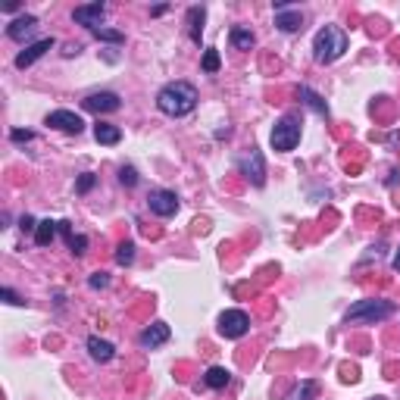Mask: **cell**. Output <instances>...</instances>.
<instances>
[{"instance_id": "cell-1", "label": "cell", "mask_w": 400, "mask_h": 400, "mask_svg": "<svg viewBox=\"0 0 400 400\" xmlns=\"http://www.w3.org/2000/svg\"><path fill=\"white\" fill-rule=\"evenodd\" d=\"M156 106H160V112H166V116H188V112L197 106V88L188 85V81H169L166 88H160V94H156Z\"/></svg>"}, {"instance_id": "cell-2", "label": "cell", "mask_w": 400, "mask_h": 400, "mask_svg": "<svg viewBox=\"0 0 400 400\" xmlns=\"http://www.w3.org/2000/svg\"><path fill=\"white\" fill-rule=\"evenodd\" d=\"M344 50H347V35H344V28H338V25H322V28L316 31V38H312V56H316V62L341 60Z\"/></svg>"}, {"instance_id": "cell-3", "label": "cell", "mask_w": 400, "mask_h": 400, "mask_svg": "<svg viewBox=\"0 0 400 400\" xmlns=\"http://www.w3.org/2000/svg\"><path fill=\"white\" fill-rule=\"evenodd\" d=\"M388 316H394V303L391 300H381V297H369V300H356L353 306L347 310L344 322H360V325H378L385 322Z\"/></svg>"}, {"instance_id": "cell-4", "label": "cell", "mask_w": 400, "mask_h": 400, "mask_svg": "<svg viewBox=\"0 0 400 400\" xmlns=\"http://www.w3.org/2000/svg\"><path fill=\"white\" fill-rule=\"evenodd\" d=\"M269 141H272V150H278V153L294 150V147H297V141H300V119L297 116H281L278 122L272 125Z\"/></svg>"}, {"instance_id": "cell-5", "label": "cell", "mask_w": 400, "mask_h": 400, "mask_svg": "<svg viewBox=\"0 0 400 400\" xmlns=\"http://www.w3.org/2000/svg\"><path fill=\"white\" fill-rule=\"evenodd\" d=\"M250 331V316L244 310H225L222 316H219V335L225 338H244Z\"/></svg>"}, {"instance_id": "cell-6", "label": "cell", "mask_w": 400, "mask_h": 400, "mask_svg": "<svg viewBox=\"0 0 400 400\" xmlns=\"http://www.w3.org/2000/svg\"><path fill=\"white\" fill-rule=\"evenodd\" d=\"M147 206H150V212H153V216L169 219V216H175V212H178V197H175L172 191H150L147 194Z\"/></svg>"}, {"instance_id": "cell-7", "label": "cell", "mask_w": 400, "mask_h": 400, "mask_svg": "<svg viewBox=\"0 0 400 400\" xmlns=\"http://www.w3.org/2000/svg\"><path fill=\"white\" fill-rule=\"evenodd\" d=\"M47 125L66 131V135H81V131H85V119H81L78 112H72V110H53L47 116Z\"/></svg>"}, {"instance_id": "cell-8", "label": "cell", "mask_w": 400, "mask_h": 400, "mask_svg": "<svg viewBox=\"0 0 400 400\" xmlns=\"http://www.w3.org/2000/svg\"><path fill=\"white\" fill-rule=\"evenodd\" d=\"M81 106H85L88 112H116L119 106H122V100H119V94H112V91H94L81 100Z\"/></svg>"}, {"instance_id": "cell-9", "label": "cell", "mask_w": 400, "mask_h": 400, "mask_svg": "<svg viewBox=\"0 0 400 400\" xmlns=\"http://www.w3.org/2000/svg\"><path fill=\"white\" fill-rule=\"evenodd\" d=\"M275 28H278V31H297V28H303V12H300L297 6L278 3V6H275Z\"/></svg>"}, {"instance_id": "cell-10", "label": "cell", "mask_w": 400, "mask_h": 400, "mask_svg": "<svg viewBox=\"0 0 400 400\" xmlns=\"http://www.w3.org/2000/svg\"><path fill=\"white\" fill-rule=\"evenodd\" d=\"M47 50H53V38H41V41L28 44L25 50H19V53H16V69H28L31 62H38Z\"/></svg>"}, {"instance_id": "cell-11", "label": "cell", "mask_w": 400, "mask_h": 400, "mask_svg": "<svg viewBox=\"0 0 400 400\" xmlns=\"http://www.w3.org/2000/svg\"><path fill=\"white\" fill-rule=\"evenodd\" d=\"M241 172L247 175L256 188L266 185V166H262V153H260V150H250V156H244V160H241Z\"/></svg>"}, {"instance_id": "cell-12", "label": "cell", "mask_w": 400, "mask_h": 400, "mask_svg": "<svg viewBox=\"0 0 400 400\" xmlns=\"http://www.w3.org/2000/svg\"><path fill=\"white\" fill-rule=\"evenodd\" d=\"M103 12H106V6L100 3H85V6H75L72 10V19L78 25H88V28H100V19H103Z\"/></svg>"}, {"instance_id": "cell-13", "label": "cell", "mask_w": 400, "mask_h": 400, "mask_svg": "<svg viewBox=\"0 0 400 400\" xmlns=\"http://www.w3.org/2000/svg\"><path fill=\"white\" fill-rule=\"evenodd\" d=\"M169 335H172V331H169V325H166V322H153L150 328H144V331H141V338H138V341H141V347L153 350V347H160V344H166V341H169Z\"/></svg>"}, {"instance_id": "cell-14", "label": "cell", "mask_w": 400, "mask_h": 400, "mask_svg": "<svg viewBox=\"0 0 400 400\" xmlns=\"http://www.w3.org/2000/svg\"><path fill=\"white\" fill-rule=\"evenodd\" d=\"M35 28H38V19L25 12V16L12 19V22L6 25V35H10L12 41H25V38H31V35H35Z\"/></svg>"}, {"instance_id": "cell-15", "label": "cell", "mask_w": 400, "mask_h": 400, "mask_svg": "<svg viewBox=\"0 0 400 400\" xmlns=\"http://www.w3.org/2000/svg\"><path fill=\"white\" fill-rule=\"evenodd\" d=\"M88 353H91V360H97V362H110L112 356H116V347H112L110 341H103V338L91 335L88 338Z\"/></svg>"}, {"instance_id": "cell-16", "label": "cell", "mask_w": 400, "mask_h": 400, "mask_svg": "<svg viewBox=\"0 0 400 400\" xmlns=\"http://www.w3.org/2000/svg\"><path fill=\"white\" fill-rule=\"evenodd\" d=\"M203 19H206L203 6H191V10H188V35H191L194 44H200V35H203Z\"/></svg>"}, {"instance_id": "cell-17", "label": "cell", "mask_w": 400, "mask_h": 400, "mask_svg": "<svg viewBox=\"0 0 400 400\" xmlns=\"http://www.w3.org/2000/svg\"><path fill=\"white\" fill-rule=\"evenodd\" d=\"M228 41H231V47H235V50H253L256 38H253V31H250V28L235 25V28L228 31Z\"/></svg>"}, {"instance_id": "cell-18", "label": "cell", "mask_w": 400, "mask_h": 400, "mask_svg": "<svg viewBox=\"0 0 400 400\" xmlns=\"http://www.w3.org/2000/svg\"><path fill=\"white\" fill-rule=\"evenodd\" d=\"M94 138H97V144L112 147V144L122 141V131H119L116 125H110V122H97V125H94Z\"/></svg>"}, {"instance_id": "cell-19", "label": "cell", "mask_w": 400, "mask_h": 400, "mask_svg": "<svg viewBox=\"0 0 400 400\" xmlns=\"http://www.w3.org/2000/svg\"><path fill=\"white\" fill-rule=\"evenodd\" d=\"M297 97H300V100H303V103H306V106H310V110H312V112H319V116H322V119H328V106H325V100H322V97H319V94H316V91H310V88H306V85H300Z\"/></svg>"}, {"instance_id": "cell-20", "label": "cell", "mask_w": 400, "mask_h": 400, "mask_svg": "<svg viewBox=\"0 0 400 400\" xmlns=\"http://www.w3.org/2000/svg\"><path fill=\"white\" fill-rule=\"evenodd\" d=\"M60 231H62V238H66L69 250H72L75 256H81V253L88 250V238H85V235H75V231L69 228V222H60Z\"/></svg>"}, {"instance_id": "cell-21", "label": "cell", "mask_w": 400, "mask_h": 400, "mask_svg": "<svg viewBox=\"0 0 400 400\" xmlns=\"http://www.w3.org/2000/svg\"><path fill=\"white\" fill-rule=\"evenodd\" d=\"M56 231H60V222H50V219H44V222H38L35 244H38V247H47V244L56 238Z\"/></svg>"}, {"instance_id": "cell-22", "label": "cell", "mask_w": 400, "mask_h": 400, "mask_svg": "<svg viewBox=\"0 0 400 400\" xmlns=\"http://www.w3.org/2000/svg\"><path fill=\"white\" fill-rule=\"evenodd\" d=\"M231 381V372L228 369H222V366H212V369H206V375H203V385L206 388H225Z\"/></svg>"}, {"instance_id": "cell-23", "label": "cell", "mask_w": 400, "mask_h": 400, "mask_svg": "<svg viewBox=\"0 0 400 400\" xmlns=\"http://www.w3.org/2000/svg\"><path fill=\"white\" fill-rule=\"evenodd\" d=\"M91 35L97 38V41H106V44H122V41H125L122 31H116V28H103V25H100V28H91Z\"/></svg>"}, {"instance_id": "cell-24", "label": "cell", "mask_w": 400, "mask_h": 400, "mask_svg": "<svg viewBox=\"0 0 400 400\" xmlns=\"http://www.w3.org/2000/svg\"><path fill=\"white\" fill-rule=\"evenodd\" d=\"M116 262L119 266H131V262H135V244L131 241H122L116 247Z\"/></svg>"}, {"instance_id": "cell-25", "label": "cell", "mask_w": 400, "mask_h": 400, "mask_svg": "<svg viewBox=\"0 0 400 400\" xmlns=\"http://www.w3.org/2000/svg\"><path fill=\"white\" fill-rule=\"evenodd\" d=\"M203 72H219V66H222V60H219V50L216 47H206L203 50Z\"/></svg>"}, {"instance_id": "cell-26", "label": "cell", "mask_w": 400, "mask_h": 400, "mask_svg": "<svg viewBox=\"0 0 400 400\" xmlns=\"http://www.w3.org/2000/svg\"><path fill=\"white\" fill-rule=\"evenodd\" d=\"M119 181H122V185H128V188H135V185H138L135 166H122V169H119Z\"/></svg>"}, {"instance_id": "cell-27", "label": "cell", "mask_w": 400, "mask_h": 400, "mask_svg": "<svg viewBox=\"0 0 400 400\" xmlns=\"http://www.w3.org/2000/svg\"><path fill=\"white\" fill-rule=\"evenodd\" d=\"M10 138H12V144H28L31 138H35V131H28V128H12Z\"/></svg>"}, {"instance_id": "cell-28", "label": "cell", "mask_w": 400, "mask_h": 400, "mask_svg": "<svg viewBox=\"0 0 400 400\" xmlns=\"http://www.w3.org/2000/svg\"><path fill=\"white\" fill-rule=\"evenodd\" d=\"M88 285H91L94 291H100V288H106V285H110V275H106V272H94L91 278H88Z\"/></svg>"}, {"instance_id": "cell-29", "label": "cell", "mask_w": 400, "mask_h": 400, "mask_svg": "<svg viewBox=\"0 0 400 400\" xmlns=\"http://www.w3.org/2000/svg\"><path fill=\"white\" fill-rule=\"evenodd\" d=\"M319 388H316V381H303V388H300L297 394H294V400H306V397H312Z\"/></svg>"}, {"instance_id": "cell-30", "label": "cell", "mask_w": 400, "mask_h": 400, "mask_svg": "<svg viewBox=\"0 0 400 400\" xmlns=\"http://www.w3.org/2000/svg\"><path fill=\"white\" fill-rule=\"evenodd\" d=\"M0 297H3L6 303H12V306H25V300L19 297V294L12 291V288H3V291H0Z\"/></svg>"}, {"instance_id": "cell-31", "label": "cell", "mask_w": 400, "mask_h": 400, "mask_svg": "<svg viewBox=\"0 0 400 400\" xmlns=\"http://www.w3.org/2000/svg\"><path fill=\"white\" fill-rule=\"evenodd\" d=\"M94 181H97V178H94L91 172H85V175H81V178H78V194H88V191H91V188H94Z\"/></svg>"}, {"instance_id": "cell-32", "label": "cell", "mask_w": 400, "mask_h": 400, "mask_svg": "<svg viewBox=\"0 0 400 400\" xmlns=\"http://www.w3.org/2000/svg\"><path fill=\"white\" fill-rule=\"evenodd\" d=\"M19 228H22V231H38V222L31 216H22V219H19Z\"/></svg>"}, {"instance_id": "cell-33", "label": "cell", "mask_w": 400, "mask_h": 400, "mask_svg": "<svg viewBox=\"0 0 400 400\" xmlns=\"http://www.w3.org/2000/svg\"><path fill=\"white\" fill-rule=\"evenodd\" d=\"M391 269H394V272H400V247H397V253H394V260H391Z\"/></svg>"}, {"instance_id": "cell-34", "label": "cell", "mask_w": 400, "mask_h": 400, "mask_svg": "<svg viewBox=\"0 0 400 400\" xmlns=\"http://www.w3.org/2000/svg\"><path fill=\"white\" fill-rule=\"evenodd\" d=\"M372 400H385V397H372Z\"/></svg>"}]
</instances>
